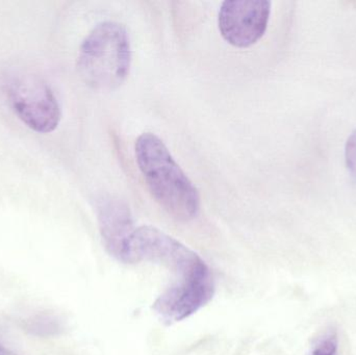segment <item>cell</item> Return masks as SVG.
<instances>
[{"mask_svg":"<svg viewBox=\"0 0 356 355\" xmlns=\"http://www.w3.org/2000/svg\"><path fill=\"white\" fill-rule=\"evenodd\" d=\"M136 160L156 201L173 218L190 221L198 215V190L186 176L164 142L144 133L135 145Z\"/></svg>","mask_w":356,"mask_h":355,"instance_id":"cell-1","label":"cell"},{"mask_svg":"<svg viewBox=\"0 0 356 355\" xmlns=\"http://www.w3.org/2000/svg\"><path fill=\"white\" fill-rule=\"evenodd\" d=\"M131 46L127 28L115 21L96 25L79 48L77 69L86 83L99 91L120 87L129 76Z\"/></svg>","mask_w":356,"mask_h":355,"instance_id":"cell-2","label":"cell"},{"mask_svg":"<svg viewBox=\"0 0 356 355\" xmlns=\"http://www.w3.org/2000/svg\"><path fill=\"white\" fill-rule=\"evenodd\" d=\"M123 262H150L166 267L175 281L198 279L211 274L202 258L164 231L152 226L136 229L127 242Z\"/></svg>","mask_w":356,"mask_h":355,"instance_id":"cell-3","label":"cell"},{"mask_svg":"<svg viewBox=\"0 0 356 355\" xmlns=\"http://www.w3.org/2000/svg\"><path fill=\"white\" fill-rule=\"evenodd\" d=\"M6 96L17 117L35 133H51L60 124L62 114L58 99L39 77H10L6 83Z\"/></svg>","mask_w":356,"mask_h":355,"instance_id":"cell-4","label":"cell"},{"mask_svg":"<svg viewBox=\"0 0 356 355\" xmlns=\"http://www.w3.org/2000/svg\"><path fill=\"white\" fill-rule=\"evenodd\" d=\"M270 15L268 0H226L218 15L220 33L234 47H250L265 35Z\"/></svg>","mask_w":356,"mask_h":355,"instance_id":"cell-5","label":"cell"},{"mask_svg":"<svg viewBox=\"0 0 356 355\" xmlns=\"http://www.w3.org/2000/svg\"><path fill=\"white\" fill-rule=\"evenodd\" d=\"M215 292L213 276L173 281L158 298L154 311L168 322L182 321L202 308Z\"/></svg>","mask_w":356,"mask_h":355,"instance_id":"cell-6","label":"cell"},{"mask_svg":"<svg viewBox=\"0 0 356 355\" xmlns=\"http://www.w3.org/2000/svg\"><path fill=\"white\" fill-rule=\"evenodd\" d=\"M97 216L106 249L122 261L127 242L136 229L129 206L119 198L104 197L98 204Z\"/></svg>","mask_w":356,"mask_h":355,"instance_id":"cell-7","label":"cell"},{"mask_svg":"<svg viewBox=\"0 0 356 355\" xmlns=\"http://www.w3.org/2000/svg\"><path fill=\"white\" fill-rule=\"evenodd\" d=\"M338 350V335L336 331H330L318 341L309 355H337Z\"/></svg>","mask_w":356,"mask_h":355,"instance_id":"cell-8","label":"cell"},{"mask_svg":"<svg viewBox=\"0 0 356 355\" xmlns=\"http://www.w3.org/2000/svg\"><path fill=\"white\" fill-rule=\"evenodd\" d=\"M347 168L356 183V131L349 137L345 148Z\"/></svg>","mask_w":356,"mask_h":355,"instance_id":"cell-9","label":"cell"},{"mask_svg":"<svg viewBox=\"0 0 356 355\" xmlns=\"http://www.w3.org/2000/svg\"><path fill=\"white\" fill-rule=\"evenodd\" d=\"M29 329L35 333V331H40L39 335H51L56 333L60 329V325L56 320L48 318H41L39 320H35L31 323V327Z\"/></svg>","mask_w":356,"mask_h":355,"instance_id":"cell-10","label":"cell"},{"mask_svg":"<svg viewBox=\"0 0 356 355\" xmlns=\"http://www.w3.org/2000/svg\"><path fill=\"white\" fill-rule=\"evenodd\" d=\"M0 355H19L13 352L12 350L8 349V348L4 347L0 344Z\"/></svg>","mask_w":356,"mask_h":355,"instance_id":"cell-11","label":"cell"}]
</instances>
